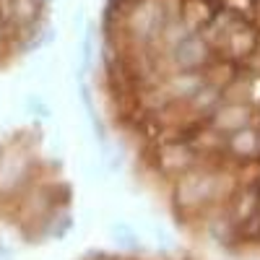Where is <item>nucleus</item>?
<instances>
[]
</instances>
